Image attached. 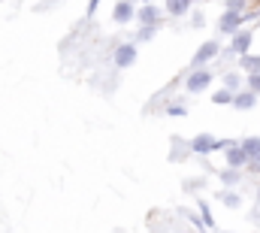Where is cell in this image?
Listing matches in <instances>:
<instances>
[{
	"label": "cell",
	"mask_w": 260,
	"mask_h": 233,
	"mask_svg": "<svg viewBox=\"0 0 260 233\" xmlns=\"http://www.w3.org/2000/svg\"><path fill=\"white\" fill-rule=\"evenodd\" d=\"M227 145H233L230 139H215L212 133H200L191 139V149H194L197 155H209V152H218V149H227Z\"/></svg>",
	"instance_id": "obj_1"
},
{
	"label": "cell",
	"mask_w": 260,
	"mask_h": 233,
	"mask_svg": "<svg viewBox=\"0 0 260 233\" xmlns=\"http://www.w3.org/2000/svg\"><path fill=\"white\" fill-rule=\"evenodd\" d=\"M212 79H215V73H209V70H194L185 85H188L191 94H197V91H206V88L212 85Z\"/></svg>",
	"instance_id": "obj_2"
},
{
	"label": "cell",
	"mask_w": 260,
	"mask_h": 233,
	"mask_svg": "<svg viewBox=\"0 0 260 233\" xmlns=\"http://www.w3.org/2000/svg\"><path fill=\"white\" fill-rule=\"evenodd\" d=\"M218 52H221V46H218L215 40H209V43H203V46H200V52H197L194 58H191V67H203L206 61H212V58H215Z\"/></svg>",
	"instance_id": "obj_3"
},
{
	"label": "cell",
	"mask_w": 260,
	"mask_h": 233,
	"mask_svg": "<svg viewBox=\"0 0 260 233\" xmlns=\"http://www.w3.org/2000/svg\"><path fill=\"white\" fill-rule=\"evenodd\" d=\"M242 21H245V12H233V9H227V12L221 15V31H224V34H236Z\"/></svg>",
	"instance_id": "obj_4"
},
{
	"label": "cell",
	"mask_w": 260,
	"mask_h": 233,
	"mask_svg": "<svg viewBox=\"0 0 260 233\" xmlns=\"http://www.w3.org/2000/svg\"><path fill=\"white\" fill-rule=\"evenodd\" d=\"M136 61V46L133 43H124V46H118V52H115V67L118 70H124Z\"/></svg>",
	"instance_id": "obj_5"
},
{
	"label": "cell",
	"mask_w": 260,
	"mask_h": 233,
	"mask_svg": "<svg viewBox=\"0 0 260 233\" xmlns=\"http://www.w3.org/2000/svg\"><path fill=\"white\" fill-rule=\"evenodd\" d=\"M227 164H230L233 170H239L242 164H248V155H245V149H242V145H236V142H233V145H227Z\"/></svg>",
	"instance_id": "obj_6"
},
{
	"label": "cell",
	"mask_w": 260,
	"mask_h": 233,
	"mask_svg": "<svg viewBox=\"0 0 260 233\" xmlns=\"http://www.w3.org/2000/svg\"><path fill=\"white\" fill-rule=\"evenodd\" d=\"M112 18H115L118 24H127L130 18H133V3H130V0H118L115 9H112Z\"/></svg>",
	"instance_id": "obj_7"
},
{
	"label": "cell",
	"mask_w": 260,
	"mask_h": 233,
	"mask_svg": "<svg viewBox=\"0 0 260 233\" xmlns=\"http://www.w3.org/2000/svg\"><path fill=\"white\" fill-rule=\"evenodd\" d=\"M248 49H251V31H236L233 34V52L236 55H248Z\"/></svg>",
	"instance_id": "obj_8"
},
{
	"label": "cell",
	"mask_w": 260,
	"mask_h": 233,
	"mask_svg": "<svg viewBox=\"0 0 260 233\" xmlns=\"http://www.w3.org/2000/svg\"><path fill=\"white\" fill-rule=\"evenodd\" d=\"M254 103H257V94L254 91H236L233 94V106L236 109H251Z\"/></svg>",
	"instance_id": "obj_9"
},
{
	"label": "cell",
	"mask_w": 260,
	"mask_h": 233,
	"mask_svg": "<svg viewBox=\"0 0 260 233\" xmlns=\"http://www.w3.org/2000/svg\"><path fill=\"white\" fill-rule=\"evenodd\" d=\"M139 21H142V24H157V21H160V9H157L154 3H145V6L139 9Z\"/></svg>",
	"instance_id": "obj_10"
},
{
	"label": "cell",
	"mask_w": 260,
	"mask_h": 233,
	"mask_svg": "<svg viewBox=\"0 0 260 233\" xmlns=\"http://www.w3.org/2000/svg\"><path fill=\"white\" fill-rule=\"evenodd\" d=\"M191 3H194V0H167V12H170V15H185V12L191 9Z\"/></svg>",
	"instance_id": "obj_11"
},
{
	"label": "cell",
	"mask_w": 260,
	"mask_h": 233,
	"mask_svg": "<svg viewBox=\"0 0 260 233\" xmlns=\"http://www.w3.org/2000/svg\"><path fill=\"white\" fill-rule=\"evenodd\" d=\"M239 145L245 149L248 158H260V136H248V139H242Z\"/></svg>",
	"instance_id": "obj_12"
},
{
	"label": "cell",
	"mask_w": 260,
	"mask_h": 233,
	"mask_svg": "<svg viewBox=\"0 0 260 233\" xmlns=\"http://www.w3.org/2000/svg\"><path fill=\"white\" fill-rule=\"evenodd\" d=\"M239 85H242V76L239 73H224V88L227 91H239Z\"/></svg>",
	"instance_id": "obj_13"
},
{
	"label": "cell",
	"mask_w": 260,
	"mask_h": 233,
	"mask_svg": "<svg viewBox=\"0 0 260 233\" xmlns=\"http://www.w3.org/2000/svg\"><path fill=\"white\" fill-rule=\"evenodd\" d=\"M218 197H221V203H224V206H230V209H236V206L242 203V197H239V194H233V191H221Z\"/></svg>",
	"instance_id": "obj_14"
},
{
	"label": "cell",
	"mask_w": 260,
	"mask_h": 233,
	"mask_svg": "<svg viewBox=\"0 0 260 233\" xmlns=\"http://www.w3.org/2000/svg\"><path fill=\"white\" fill-rule=\"evenodd\" d=\"M212 103H218V106H224V103H233V91H227V88L215 91V94H212Z\"/></svg>",
	"instance_id": "obj_15"
},
{
	"label": "cell",
	"mask_w": 260,
	"mask_h": 233,
	"mask_svg": "<svg viewBox=\"0 0 260 233\" xmlns=\"http://www.w3.org/2000/svg\"><path fill=\"white\" fill-rule=\"evenodd\" d=\"M200 212H203V224H206V227H215V218H212V212H209L206 203H200Z\"/></svg>",
	"instance_id": "obj_16"
},
{
	"label": "cell",
	"mask_w": 260,
	"mask_h": 233,
	"mask_svg": "<svg viewBox=\"0 0 260 233\" xmlns=\"http://www.w3.org/2000/svg\"><path fill=\"white\" fill-rule=\"evenodd\" d=\"M248 85H251V91H254V94H260V70L248 73Z\"/></svg>",
	"instance_id": "obj_17"
},
{
	"label": "cell",
	"mask_w": 260,
	"mask_h": 233,
	"mask_svg": "<svg viewBox=\"0 0 260 233\" xmlns=\"http://www.w3.org/2000/svg\"><path fill=\"white\" fill-rule=\"evenodd\" d=\"M221 179H224L227 185H236V182H239V173H236V170L230 167V170H224V173H221Z\"/></svg>",
	"instance_id": "obj_18"
},
{
	"label": "cell",
	"mask_w": 260,
	"mask_h": 233,
	"mask_svg": "<svg viewBox=\"0 0 260 233\" xmlns=\"http://www.w3.org/2000/svg\"><path fill=\"white\" fill-rule=\"evenodd\" d=\"M227 9H233V12H242V9H245V0H227Z\"/></svg>",
	"instance_id": "obj_19"
},
{
	"label": "cell",
	"mask_w": 260,
	"mask_h": 233,
	"mask_svg": "<svg viewBox=\"0 0 260 233\" xmlns=\"http://www.w3.org/2000/svg\"><path fill=\"white\" fill-rule=\"evenodd\" d=\"M257 64H260V58H245V67H248V70H251V73H254V70H257Z\"/></svg>",
	"instance_id": "obj_20"
},
{
	"label": "cell",
	"mask_w": 260,
	"mask_h": 233,
	"mask_svg": "<svg viewBox=\"0 0 260 233\" xmlns=\"http://www.w3.org/2000/svg\"><path fill=\"white\" fill-rule=\"evenodd\" d=\"M257 200H260V191H257Z\"/></svg>",
	"instance_id": "obj_21"
},
{
	"label": "cell",
	"mask_w": 260,
	"mask_h": 233,
	"mask_svg": "<svg viewBox=\"0 0 260 233\" xmlns=\"http://www.w3.org/2000/svg\"><path fill=\"white\" fill-rule=\"evenodd\" d=\"M194 3H197V0H194Z\"/></svg>",
	"instance_id": "obj_22"
}]
</instances>
